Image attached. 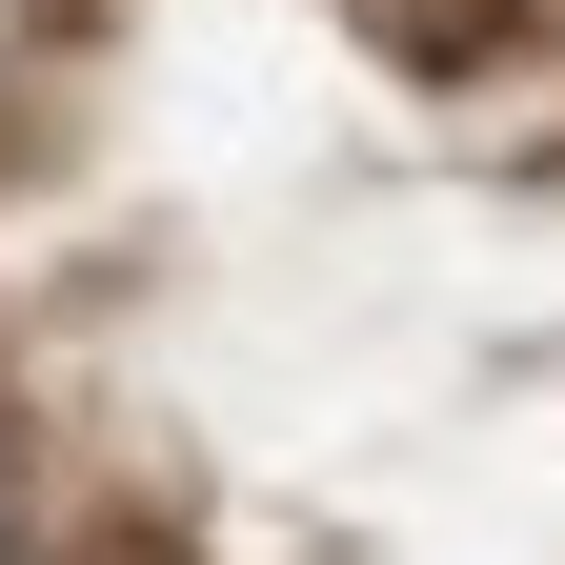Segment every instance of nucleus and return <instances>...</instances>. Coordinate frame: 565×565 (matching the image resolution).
Returning a JSON list of instances; mask_svg holds the SVG:
<instances>
[{
    "label": "nucleus",
    "mask_w": 565,
    "mask_h": 565,
    "mask_svg": "<svg viewBox=\"0 0 565 565\" xmlns=\"http://www.w3.org/2000/svg\"><path fill=\"white\" fill-rule=\"evenodd\" d=\"M0 565H21V545H0Z\"/></svg>",
    "instance_id": "obj_1"
}]
</instances>
